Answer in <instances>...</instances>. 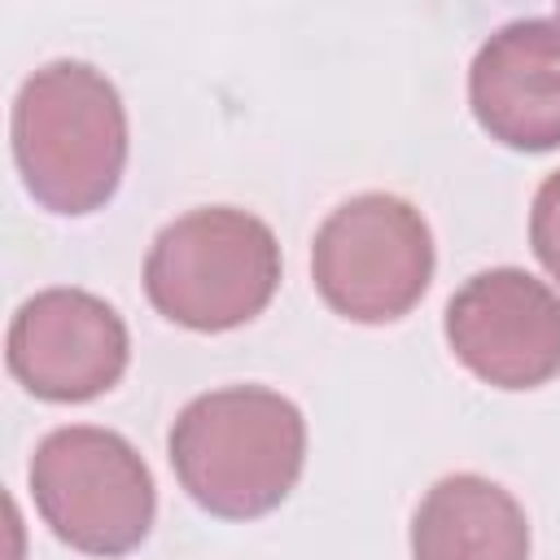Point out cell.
Segmentation results:
<instances>
[{
    "mask_svg": "<svg viewBox=\"0 0 560 560\" xmlns=\"http://www.w3.org/2000/svg\"><path fill=\"white\" fill-rule=\"evenodd\" d=\"M451 354L490 389H538L560 376V293L525 267L468 276L442 311Z\"/></svg>",
    "mask_w": 560,
    "mask_h": 560,
    "instance_id": "obj_7",
    "label": "cell"
},
{
    "mask_svg": "<svg viewBox=\"0 0 560 560\" xmlns=\"http://www.w3.org/2000/svg\"><path fill=\"white\" fill-rule=\"evenodd\" d=\"M166 459L201 512L258 521L293 494L306 468V416L271 385H219L179 407Z\"/></svg>",
    "mask_w": 560,
    "mask_h": 560,
    "instance_id": "obj_2",
    "label": "cell"
},
{
    "mask_svg": "<svg viewBox=\"0 0 560 560\" xmlns=\"http://www.w3.org/2000/svg\"><path fill=\"white\" fill-rule=\"evenodd\" d=\"M438 267L429 219L394 192H359L328 210L311 241V280L350 324H398L420 306Z\"/></svg>",
    "mask_w": 560,
    "mask_h": 560,
    "instance_id": "obj_5",
    "label": "cell"
},
{
    "mask_svg": "<svg viewBox=\"0 0 560 560\" xmlns=\"http://www.w3.org/2000/svg\"><path fill=\"white\" fill-rule=\"evenodd\" d=\"M39 521L83 556L136 551L158 516V486L144 455L114 429L61 424L35 442L26 464Z\"/></svg>",
    "mask_w": 560,
    "mask_h": 560,
    "instance_id": "obj_4",
    "label": "cell"
},
{
    "mask_svg": "<svg viewBox=\"0 0 560 560\" xmlns=\"http://www.w3.org/2000/svg\"><path fill=\"white\" fill-rule=\"evenodd\" d=\"M529 516L481 472L438 477L411 512V560H529Z\"/></svg>",
    "mask_w": 560,
    "mask_h": 560,
    "instance_id": "obj_9",
    "label": "cell"
},
{
    "mask_svg": "<svg viewBox=\"0 0 560 560\" xmlns=\"http://www.w3.org/2000/svg\"><path fill=\"white\" fill-rule=\"evenodd\" d=\"M556 18H560V9H556Z\"/></svg>",
    "mask_w": 560,
    "mask_h": 560,
    "instance_id": "obj_11",
    "label": "cell"
},
{
    "mask_svg": "<svg viewBox=\"0 0 560 560\" xmlns=\"http://www.w3.org/2000/svg\"><path fill=\"white\" fill-rule=\"evenodd\" d=\"M529 249L560 284V171H551L529 201Z\"/></svg>",
    "mask_w": 560,
    "mask_h": 560,
    "instance_id": "obj_10",
    "label": "cell"
},
{
    "mask_svg": "<svg viewBox=\"0 0 560 560\" xmlns=\"http://www.w3.org/2000/svg\"><path fill=\"white\" fill-rule=\"evenodd\" d=\"M9 144L31 201L48 214L83 219L122 184L127 105L105 70L57 57L22 79L9 109Z\"/></svg>",
    "mask_w": 560,
    "mask_h": 560,
    "instance_id": "obj_1",
    "label": "cell"
},
{
    "mask_svg": "<svg viewBox=\"0 0 560 560\" xmlns=\"http://www.w3.org/2000/svg\"><path fill=\"white\" fill-rule=\"evenodd\" d=\"M9 376L39 402H92L131 363V332L101 293L52 284L31 293L4 332Z\"/></svg>",
    "mask_w": 560,
    "mask_h": 560,
    "instance_id": "obj_6",
    "label": "cell"
},
{
    "mask_svg": "<svg viewBox=\"0 0 560 560\" xmlns=\"http://www.w3.org/2000/svg\"><path fill=\"white\" fill-rule=\"evenodd\" d=\"M280 267V241L258 214L197 206L153 236L144 254V298L175 328L232 332L271 306Z\"/></svg>",
    "mask_w": 560,
    "mask_h": 560,
    "instance_id": "obj_3",
    "label": "cell"
},
{
    "mask_svg": "<svg viewBox=\"0 0 560 560\" xmlns=\"http://www.w3.org/2000/svg\"><path fill=\"white\" fill-rule=\"evenodd\" d=\"M477 127L516 153L560 149V18H516L481 39L468 66Z\"/></svg>",
    "mask_w": 560,
    "mask_h": 560,
    "instance_id": "obj_8",
    "label": "cell"
}]
</instances>
